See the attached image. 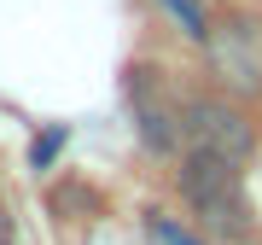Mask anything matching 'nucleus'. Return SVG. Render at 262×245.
Segmentation results:
<instances>
[{"label": "nucleus", "instance_id": "3", "mask_svg": "<svg viewBox=\"0 0 262 245\" xmlns=\"http://www.w3.org/2000/svg\"><path fill=\"white\" fill-rule=\"evenodd\" d=\"M128 111L146 152H158V158L187 152V99L169 94V82L151 65H128Z\"/></svg>", "mask_w": 262, "mask_h": 245}, {"label": "nucleus", "instance_id": "6", "mask_svg": "<svg viewBox=\"0 0 262 245\" xmlns=\"http://www.w3.org/2000/svg\"><path fill=\"white\" fill-rule=\"evenodd\" d=\"M64 146V129H53L47 140H35V164H53V152Z\"/></svg>", "mask_w": 262, "mask_h": 245}, {"label": "nucleus", "instance_id": "5", "mask_svg": "<svg viewBox=\"0 0 262 245\" xmlns=\"http://www.w3.org/2000/svg\"><path fill=\"white\" fill-rule=\"evenodd\" d=\"M163 12H169L181 29H187L198 47H204V41H210V29H215V24H210V12H204V0H163Z\"/></svg>", "mask_w": 262, "mask_h": 245}, {"label": "nucleus", "instance_id": "4", "mask_svg": "<svg viewBox=\"0 0 262 245\" xmlns=\"http://www.w3.org/2000/svg\"><path fill=\"white\" fill-rule=\"evenodd\" d=\"M187 152H204V158H222V164H251L256 122L233 99L198 94V99H187Z\"/></svg>", "mask_w": 262, "mask_h": 245}, {"label": "nucleus", "instance_id": "8", "mask_svg": "<svg viewBox=\"0 0 262 245\" xmlns=\"http://www.w3.org/2000/svg\"><path fill=\"white\" fill-rule=\"evenodd\" d=\"M6 234H12V222H6V198H0V245H6Z\"/></svg>", "mask_w": 262, "mask_h": 245}, {"label": "nucleus", "instance_id": "7", "mask_svg": "<svg viewBox=\"0 0 262 245\" xmlns=\"http://www.w3.org/2000/svg\"><path fill=\"white\" fill-rule=\"evenodd\" d=\"M158 239H163V245H198L192 234H181V228H175V222H158Z\"/></svg>", "mask_w": 262, "mask_h": 245}, {"label": "nucleus", "instance_id": "1", "mask_svg": "<svg viewBox=\"0 0 262 245\" xmlns=\"http://www.w3.org/2000/svg\"><path fill=\"white\" fill-rule=\"evenodd\" d=\"M181 198L192 205V216L204 222V234L239 245L256 234L251 198H245V164H222L204 152H181Z\"/></svg>", "mask_w": 262, "mask_h": 245}, {"label": "nucleus", "instance_id": "2", "mask_svg": "<svg viewBox=\"0 0 262 245\" xmlns=\"http://www.w3.org/2000/svg\"><path fill=\"white\" fill-rule=\"evenodd\" d=\"M210 76L227 94H262V12H227L204 41Z\"/></svg>", "mask_w": 262, "mask_h": 245}]
</instances>
